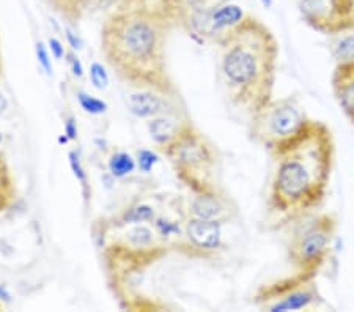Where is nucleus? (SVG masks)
<instances>
[{"label": "nucleus", "instance_id": "nucleus-1", "mask_svg": "<svg viewBox=\"0 0 354 312\" xmlns=\"http://www.w3.org/2000/svg\"><path fill=\"white\" fill-rule=\"evenodd\" d=\"M175 28H180V0H117L102 19L101 54L131 89L183 96L167 55Z\"/></svg>", "mask_w": 354, "mask_h": 312}, {"label": "nucleus", "instance_id": "nucleus-2", "mask_svg": "<svg viewBox=\"0 0 354 312\" xmlns=\"http://www.w3.org/2000/svg\"><path fill=\"white\" fill-rule=\"evenodd\" d=\"M272 170L266 192L265 224L290 230L322 212L335 164V140L324 122L310 118L291 144L271 155Z\"/></svg>", "mask_w": 354, "mask_h": 312}, {"label": "nucleus", "instance_id": "nucleus-3", "mask_svg": "<svg viewBox=\"0 0 354 312\" xmlns=\"http://www.w3.org/2000/svg\"><path fill=\"white\" fill-rule=\"evenodd\" d=\"M219 77L233 107L252 116L274 98L279 43L263 21L248 15L218 43Z\"/></svg>", "mask_w": 354, "mask_h": 312}, {"label": "nucleus", "instance_id": "nucleus-4", "mask_svg": "<svg viewBox=\"0 0 354 312\" xmlns=\"http://www.w3.org/2000/svg\"><path fill=\"white\" fill-rule=\"evenodd\" d=\"M96 232L100 238V249L106 279L111 291L123 302L137 292L134 286L148 268L172 253L156 235L151 224L115 226L109 219H102Z\"/></svg>", "mask_w": 354, "mask_h": 312}, {"label": "nucleus", "instance_id": "nucleus-5", "mask_svg": "<svg viewBox=\"0 0 354 312\" xmlns=\"http://www.w3.org/2000/svg\"><path fill=\"white\" fill-rule=\"evenodd\" d=\"M172 166L175 177L185 188L194 194L219 186L221 155L207 134L196 125L176 139L164 155Z\"/></svg>", "mask_w": 354, "mask_h": 312}, {"label": "nucleus", "instance_id": "nucleus-6", "mask_svg": "<svg viewBox=\"0 0 354 312\" xmlns=\"http://www.w3.org/2000/svg\"><path fill=\"white\" fill-rule=\"evenodd\" d=\"M249 117V139L270 155L291 144L310 122L295 96L272 98Z\"/></svg>", "mask_w": 354, "mask_h": 312}, {"label": "nucleus", "instance_id": "nucleus-7", "mask_svg": "<svg viewBox=\"0 0 354 312\" xmlns=\"http://www.w3.org/2000/svg\"><path fill=\"white\" fill-rule=\"evenodd\" d=\"M339 229V218L333 212H318L291 227L287 255L295 271L318 276L328 264L330 249Z\"/></svg>", "mask_w": 354, "mask_h": 312}, {"label": "nucleus", "instance_id": "nucleus-8", "mask_svg": "<svg viewBox=\"0 0 354 312\" xmlns=\"http://www.w3.org/2000/svg\"><path fill=\"white\" fill-rule=\"evenodd\" d=\"M255 308L265 312H288L318 308L324 303L317 276L293 275L261 284L252 295Z\"/></svg>", "mask_w": 354, "mask_h": 312}, {"label": "nucleus", "instance_id": "nucleus-9", "mask_svg": "<svg viewBox=\"0 0 354 312\" xmlns=\"http://www.w3.org/2000/svg\"><path fill=\"white\" fill-rule=\"evenodd\" d=\"M302 21L322 35L354 30V0H296Z\"/></svg>", "mask_w": 354, "mask_h": 312}, {"label": "nucleus", "instance_id": "nucleus-10", "mask_svg": "<svg viewBox=\"0 0 354 312\" xmlns=\"http://www.w3.org/2000/svg\"><path fill=\"white\" fill-rule=\"evenodd\" d=\"M222 224L186 217L183 224V237L175 251L189 259L213 260L224 251Z\"/></svg>", "mask_w": 354, "mask_h": 312}, {"label": "nucleus", "instance_id": "nucleus-11", "mask_svg": "<svg viewBox=\"0 0 354 312\" xmlns=\"http://www.w3.org/2000/svg\"><path fill=\"white\" fill-rule=\"evenodd\" d=\"M183 210L186 217L211 221L222 226L233 223L239 217L236 201L222 185L202 192H194L183 201Z\"/></svg>", "mask_w": 354, "mask_h": 312}, {"label": "nucleus", "instance_id": "nucleus-12", "mask_svg": "<svg viewBox=\"0 0 354 312\" xmlns=\"http://www.w3.org/2000/svg\"><path fill=\"white\" fill-rule=\"evenodd\" d=\"M128 109L139 118H155L167 113H189L183 96H170L153 90H136L127 100Z\"/></svg>", "mask_w": 354, "mask_h": 312}, {"label": "nucleus", "instance_id": "nucleus-13", "mask_svg": "<svg viewBox=\"0 0 354 312\" xmlns=\"http://www.w3.org/2000/svg\"><path fill=\"white\" fill-rule=\"evenodd\" d=\"M194 125L189 113H167V116H159L150 118L147 122V129L153 140L155 149L164 155V152L169 149L187 128Z\"/></svg>", "mask_w": 354, "mask_h": 312}, {"label": "nucleus", "instance_id": "nucleus-14", "mask_svg": "<svg viewBox=\"0 0 354 312\" xmlns=\"http://www.w3.org/2000/svg\"><path fill=\"white\" fill-rule=\"evenodd\" d=\"M48 7L70 27H77L96 13L107 11L117 0H44Z\"/></svg>", "mask_w": 354, "mask_h": 312}, {"label": "nucleus", "instance_id": "nucleus-15", "mask_svg": "<svg viewBox=\"0 0 354 312\" xmlns=\"http://www.w3.org/2000/svg\"><path fill=\"white\" fill-rule=\"evenodd\" d=\"M330 82L337 103L354 127V64H335Z\"/></svg>", "mask_w": 354, "mask_h": 312}, {"label": "nucleus", "instance_id": "nucleus-16", "mask_svg": "<svg viewBox=\"0 0 354 312\" xmlns=\"http://www.w3.org/2000/svg\"><path fill=\"white\" fill-rule=\"evenodd\" d=\"M249 13L233 2H221L213 5L209 13V28L213 43L218 44L222 37L227 35L232 28H235L239 22L248 18Z\"/></svg>", "mask_w": 354, "mask_h": 312}, {"label": "nucleus", "instance_id": "nucleus-17", "mask_svg": "<svg viewBox=\"0 0 354 312\" xmlns=\"http://www.w3.org/2000/svg\"><path fill=\"white\" fill-rule=\"evenodd\" d=\"M159 210L148 202L145 197H137L131 201L127 207L120 210V213L109 219V223L115 226H129V224H151L158 217Z\"/></svg>", "mask_w": 354, "mask_h": 312}, {"label": "nucleus", "instance_id": "nucleus-18", "mask_svg": "<svg viewBox=\"0 0 354 312\" xmlns=\"http://www.w3.org/2000/svg\"><path fill=\"white\" fill-rule=\"evenodd\" d=\"M16 199H18V190H16L15 177L3 153L0 152V213L8 212L15 205Z\"/></svg>", "mask_w": 354, "mask_h": 312}, {"label": "nucleus", "instance_id": "nucleus-19", "mask_svg": "<svg viewBox=\"0 0 354 312\" xmlns=\"http://www.w3.org/2000/svg\"><path fill=\"white\" fill-rule=\"evenodd\" d=\"M329 49L335 64H354V30L333 37Z\"/></svg>", "mask_w": 354, "mask_h": 312}, {"label": "nucleus", "instance_id": "nucleus-20", "mask_svg": "<svg viewBox=\"0 0 354 312\" xmlns=\"http://www.w3.org/2000/svg\"><path fill=\"white\" fill-rule=\"evenodd\" d=\"M136 166L137 161L124 150L113 152L109 156V160H107V169H109V174L113 178L128 177V175L134 172Z\"/></svg>", "mask_w": 354, "mask_h": 312}, {"label": "nucleus", "instance_id": "nucleus-21", "mask_svg": "<svg viewBox=\"0 0 354 312\" xmlns=\"http://www.w3.org/2000/svg\"><path fill=\"white\" fill-rule=\"evenodd\" d=\"M77 101L82 109L91 113V116H100V113H104L107 111V104L104 101L85 92H77Z\"/></svg>", "mask_w": 354, "mask_h": 312}, {"label": "nucleus", "instance_id": "nucleus-22", "mask_svg": "<svg viewBox=\"0 0 354 312\" xmlns=\"http://www.w3.org/2000/svg\"><path fill=\"white\" fill-rule=\"evenodd\" d=\"M90 81L100 90H104L107 87V84H109V76H107L106 70L102 68L101 64H98V62H95V64L90 66Z\"/></svg>", "mask_w": 354, "mask_h": 312}, {"label": "nucleus", "instance_id": "nucleus-23", "mask_svg": "<svg viewBox=\"0 0 354 312\" xmlns=\"http://www.w3.org/2000/svg\"><path fill=\"white\" fill-rule=\"evenodd\" d=\"M156 163H158V156L156 153H153L151 150H140L137 153V166H139L142 172L148 174Z\"/></svg>", "mask_w": 354, "mask_h": 312}, {"label": "nucleus", "instance_id": "nucleus-24", "mask_svg": "<svg viewBox=\"0 0 354 312\" xmlns=\"http://www.w3.org/2000/svg\"><path fill=\"white\" fill-rule=\"evenodd\" d=\"M70 164H71V169L74 175H76V178L81 181V186L82 190H87L88 188V183H87V174H85V170L82 167L81 161H79V156L76 155V152H71L70 153Z\"/></svg>", "mask_w": 354, "mask_h": 312}, {"label": "nucleus", "instance_id": "nucleus-25", "mask_svg": "<svg viewBox=\"0 0 354 312\" xmlns=\"http://www.w3.org/2000/svg\"><path fill=\"white\" fill-rule=\"evenodd\" d=\"M65 60H66V64H68V66H70V70H71L74 76H76V77L84 76V66L81 64V60H79L76 51H73V49L66 51Z\"/></svg>", "mask_w": 354, "mask_h": 312}, {"label": "nucleus", "instance_id": "nucleus-26", "mask_svg": "<svg viewBox=\"0 0 354 312\" xmlns=\"http://www.w3.org/2000/svg\"><path fill=\"white\" fill-rule=\"evenodd\" d=\"M37 55H38L39 65L44 68V71L48 73V75H53V66H50L49 53H48V49H46L44 43H37Z\"/></svg>", "mask_w": 354, "mask_h": 312}, {"label": "nucleus", "instance_id": "nucleus-27", "mask_svg": "<svg viewBox=\"0 0 354 312\" xmlns=\"http://www.w3.org/2000/svg\"><path fill=\"white\" fill-rule=\"evenodd\" d=\"M49 49L55 59H62V57H65V54H66L64 43L57 38H49Z\"/></svg>", "mask_w": 354, "mask_h": 312}, {"label": "nucleus", "instance_id": "nucleus-28", "mask_svg": "<svg viewBox=\"0 0 354 312\" xmlns=\"http://www.w3.org/2000/svg\"><path fill=\"white\" fill-rule=\"evenodd\" d=\"M66 39H68V46H70L73 51H79L82 48V42L79 39V37L74 33L70 26L66 27Z\"/></svg>", "mask_w": 354, "mask_h": 312}, {"label": "nucleus", "instance_id": "nucleus-29", "mask_svg": "<svg viewBox=\"0 0 354 312\" xmlns=\"http://www.w3.org/2000/svg\"><path fill=\"white\" fill-rule=\"evenodd\" d=\"M65 134H66V138L71 140L77 138V127H76V123H74V118H68V120L65 122Z\"/></svg>", "mask_w": 354, "mask_h": 312}, {"label": "nucleus", "instance_id": "nucleus-30", "mask_svg": "<svg viewBox=\"0 0 354 312\" xmlns=\"http://www.w3.org/2000/svg\"><path fill=\"white\" fill-rule=\"evenodd\" d=\"M260 2H261V3H263L266 8H270V7H271V5H272V0H260Z\"/></svg>", "mask_w": 354, "mask_h": 312}, {"label": "nucleus", "instance_id": "nucleus-31", "mask_svg": "<svg viewBox=\"0 0 354 312\" xmlns=\"http://www.w3.org/2000/svg\"><path fill=\"white\" fill-rule=\"evenodd\" d=\"M3 71V60H2V51H0V76H2Z\"/></svg>", "mask_w": 354, "mask_h": 312}, {"label": "nucleus", "instance_id": "nucleus-32", "mask_svg": "<svg viewBox=\"0 0 354 312\" xmlns=\"http://www.w3.org/2000/svg\"><path fill=\"white\" fill-rule=\"evenodd\" d=\"M0 142H2V134H0Z\"/></svg>", "mask_w": 354, "mask_h": 312}, {"label": "nucleus", "instance_id": "nucleus-33", "mask_svg": "<svg viewBox=\"0 0 354 312\" xmlns=\"http://www.w3.org/2000/svg\"><path fill=\"white\" fill-rule=\"evenodd\" d=\"M0 309H2V304H0Z\"/></svg>", "mask_w": 354, "mask_h": 312}]
</instances>
